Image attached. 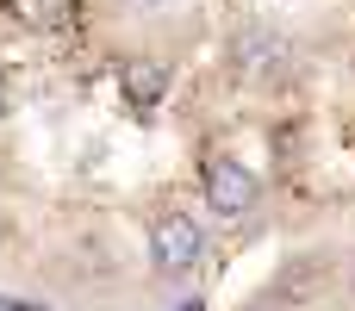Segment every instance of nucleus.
<instances>
[{
  "instance_id": "1a4fd4ad",
  "label": "nucleus",
  "mask_w": 355,
  "mask_h": 311,
  "mask_svg": "<svg viewBox=\"0 0 355 311\" xmlns=\"http://www.w3.org/2000/svg\"><path fill=\"white\" fill-rule=\"evenodd\" d=\"M243 311H275V305H243Z\"/></svg>"
},
{
  "instance_id": "f03ea898",
  "label": "nucleus",
  "mask_w": 355,
  "mask_h": 311,
  "mask_svg": "<svg viewBox=\"0 0 355 311\" xmlns=\"http://www.w3.org/2000/svg\"><path fill=\"white\" fill-rule=\"evenodd\" d=\"M200 187H206V212H212V218H225V224L250 218V212H256V199H262V181H256L237 156H212V162L200 168Z\"/></svg>"
},
{
  "instance_id": "f257e3e1",
  "label": "nucleus",
  "mask_w": 355,
  "mask_h": 311,
  "mask_svg": "<svg viewBox=\"0 0 355 311\" xmlns=\"http://www.w3.org/2000/svg\"><path fill=\"white\" fill-rule=\"evenodd\" d=\"M206 262V231H200V218L193 212H162L156 224H150V268L162 274V281H181V274H193Z\"/></svg>"
},
{
  "instance_id": "39448f33",
  "label": "nucleus",
  "mask_w": 355,
  "mask_h": 311,
  "mask_svg": "<svg viewBox=\"0 0 355 311\" xmlns=\"http://www.w3.org/2000/svg\"><path fill=\"white\" fill-rule=\"evenodd\" d=\"M162 87H168V69H156V62H131V69H125V100L156 106V100H162Z\"/></svg>"
},
{
  "instance_id": "423d86ee",
  "label": "nucleus",
  "mask_w": 355,
  "mask_h": 311,
  "mask_svg": "<svg viewBox=\"0 0 355 311\" xmlns=\"http://www.w3.org/2000/svg\"><path fill=\"white\" fill-rule=\"evenodd\" d=\"M6 106H12V94H6V81H0V118H6Z\"/></svg>"
},
{
  "instance_id": "20e7f679",
  "label": "nucleus",
  "mask_w": 355,
  "mask_h": 311,
  "mask_svg": "<svg viewBox=\"0 0 355 311\" xmlns=\"http://www.w3.org/2000/svg\"><path fill=\"white\" fill-rule=\"evenodd\" d=\"M287 31H275V25H243L237 37H231V50H225V62L237 69V75H268V69H281L287 62Z\"/></svg>"
},
{
  "instance_id": "0eeeda50",
  "label": "nucleus",
  "mask_w": 355,
  "mask_h": 311,
  "mask_svg": "<svg viewBox=\"0 0 355 311\" xmlns=\"http://www.w3.org/2000/svg\"><path fill=\"white\" fill-rule=\"evenodd\" d=\"M349 293H355V256H349Z\"/></svg>"
},
{
  "instance_id": "6e6552de",
  "label": "nucleus",
  "mask_w": 355,
  "mask_h": 311,
  "mask_svg": "<svg viewBox=\"0 0 355 311\" xmlns=\"http://www.w3.org/2000/svg\"><path fill=\"white\" fill-rule=\"evenodd\" d=\"M131 6H162V0H131Z\"/></svg>"
},
{
  "instance_id": "7ed1b4c3",
  "label": "nucleus",
  "mask_w": 355,
  "mask_h": 311,
  "mask_svg": "<svg viewBox=\"0 0 355 311\" xmlns=\"http://www.w3.org/2000/svg\"><path fill=\"white\" fill-rule=\"evenodd\" d=\"M324 281H331V256H324V249H293V256H281V268L268 274V299H281V305H312V299L324 293Z\"/></svg>"
}]
</instances>
